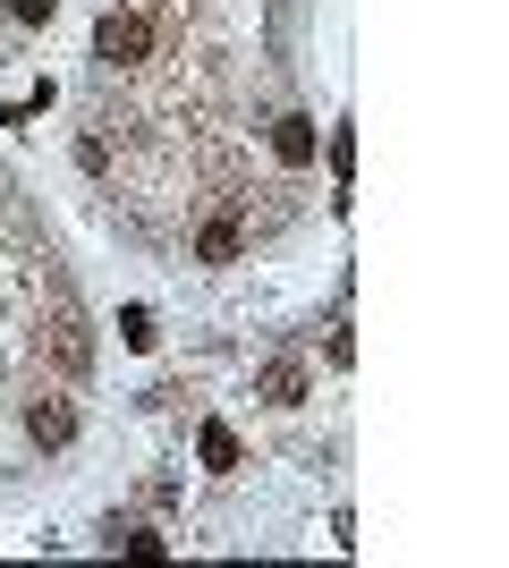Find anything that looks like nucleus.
Here are the masks:
<instances>
[{
    "instance_id": "obj_8",
    "label": "nucleus",
    "mask_w": 509,
    "mask_h": 568,
    "mask_svg": "<svg viewBox=\"0 0 509 568\" xmlns=\"http://www.w3.org/2000/svg\"><path fill=\"white\" fill-rule=\"evenodd\" d=\"M60 356H69L77 374H85V356H94V348H85V332H77V323H60Z\"/></svg>"
},
{
    "instance_id": "obj_2",
    "label": "nucleus",
    "mask_w": 509,
    "mask_h": 568,
    "mask_svg": "<svg viewBox=\"0 0 509 568\" xmlns=\"http://www.w3.org/2000/svg\"><path fill=\"white\" fill-rule=\"evenodd\" d=\"M26 433H34V450H69L77 442V416L60 399H34V416H26Z\"/></svg>"
},
{
    "instance_id": "obj_7",
    "label": "nucleus",
    "mask_w": 509,
    "mask_h": 568,
    "mask_svg": "<svg viewBox=\"0 0 509 568\" xmlns=\"http://www.w3.org/2000/svg\"><path fill=\"white\" fill-rule=\"evenodd\" d=\"M120 339H128V348H153L162 332H153V314H145V306H128V314H120Z\"/></svg>"
},
{
    "instance_id": "obj_4",
    "label": "nucleus",
    "mask_w": 509,
    "mask_h": 568,
    "mask_svg": "<svg viewBox=\"0 0 509 568\" xmlns=\"http://www.w3.org/2000/svg\"><path fill=\"white\" fill-rule=\"evenodd\" d=\"M264 399L272 407H297V399H306V365H297V356H272V365H264Z\"/></svg>"
},
{
    "instance_id": "obj_6",
    "label": "nucleus",
    "mask_w": 509,
    "mask_h": 568,
    "mask_svg": "<svg viewBox=\"0 0 509 568\" xmlns=\"http://www.w3.org/2000/svg\"><path fill=\"white\" fill-rule=\"evenodd\" d=\"M195 458H204L213 475H230V467H238V433H230V425H204V433H195Z\"/></svg>"
},
{
    "instance_id": "obj_5",
    "label": "nucleus",
    "mask_w": 509,
    "mask_h": 568,
    "mask_svg": "<svg viewBox=\"0 0 509 568\" xmlns=\"http://www.w3.org/2000/svg\"><path fill=\"white\" fill-rule=\"evenodd\" d=\"M238 246H246V237H238V221H230V213L204 221V237H195V255H204V263H238Z\"/></svg>"
},
{
    "instance_id": "obj_3",
    "label": "nucleus",
    "mask_w": 509,
    "mask_h": 568,
    "mask_svg": "<svg viewBox=\"0 0 509 568\" xmlns=\"http://www.w3.org/2000/svg\"><path fill=\"white\" fill-rule=\"evenodd\" d=\"M272 153H281V162H289V170H306V162H315V119H281V128H272Z\"/></svg>"
},
{
    "instance_id": "obj_10",
    "label": "nucleus",
    "mask_w": 509,
    "mask_h": 568,
    "mask_svg": "<svg viewBox=\"0 0 509 568\" xmlns=\"http://www.w3.org/2000/svg\"><path fill=\"white\" fill-rule=\"evenodd\" d=\"M111 9H128V0H111Z\"/></svg>"
},
{
    "instance_id": "obj_1",
    "label": "nucleus",
    "mask_w": 509,
    "mask_h": 568,
    "mask_svg": "<svg viewBox=\"0 0 509 568\" xmlns=\"http://www.w3.org/2000/svg\"><path fill=\"white\" fill-rule=\"evenodd\" d=\"M94 51H102V60H120V69H128V60H145V51H153V26L136 18V9H111V18L94 26Z\"/></svg>"
},
{
    "instance_id": "obj_9",
    "label": "nucleus",
    "mask_w": 509,
    "mask_h": 568,
    "mask_svg": "<svg viewBox=\"0 0 509 568\" xmlns=\"http://www.w3.org/2000/svg\"><path fill=\"white\" fill-rule=\"evenodd\" d=\"M9 18L18 26H51V0H9Z\"/></svg>"
}]
</instances>
